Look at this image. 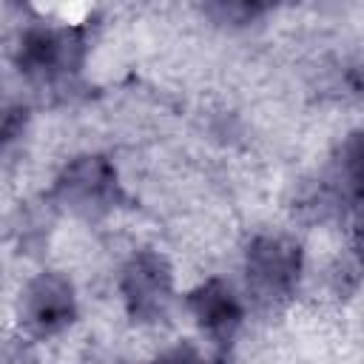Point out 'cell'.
<instances>
[{"label":"cell","mask_w":364,"mask_h":364,"mask_svg":"<svg viewBox=\"0 0 364 364\" xmlns=\"http://www.w3.org/2000/svg\"><path fill=\"white\" fill-rule=\"evenodd\" d=\"M301 273V247L287 236H259L247 247V282L259 301H279L293 293Z\"/></svg>","instance_id":"obj_1"},{"label":"cell","mask_w":364,"mask_h":364,"mask_svg":"<svg viewBox=\"0 0 364 364\" xmlns=\"http://www.w3.org/2000/svg\"><path fill=\"white\" fill-rule=\"evenodd\" d=\"M119 287L128 313L136 321H156L165 316L171 304V290H173L171 264L165 262V256L154 250H142L125 264Z\"/></svg>","instance_id":"obj_2"},{"label":"cell","mask_w":364,"mask_h":364,"mask_svg":"<svg viewBox=\"0 0 364 364\" xmlns=\"http://www.w3.org/2000/svg\"><path fill=\"white\" fill-rule=\"evenodd\" d=\"M74 287L60 273H40L23 293V324L37 336H54L74 321Z\"/></svg>","instance_id":"obj_3"},{"label":"cell","mask_w":364,"mask_h":364,"mask_svg":"<svg viewBox=\"0 0 364 364\" xmlns=\"http://www.w3.org/2000/svg\"><path fill=\"white\" fill-rule=\"evenodd\" d=\"M57 196L71 210H102L117 196V171L105 156H80L60 173Z\"/></svg>","instance_id":"obj_4"},{"label":"cell","mask_w":364,"mask_h":364,"mask_svg":"<svg viewBox=\"0 0 364 364\" xmlns=\"http://www.w3.org/2000/svg\"><path fill=\"white\" fill-rule=\"evenodd\" d=\"M82 60V31L80 28H37L23 40L20 68L37 77H54L74 71Z\"/></svg>","instance_id":"obj_5"},{"label":"cell","mask_w":364,"mask_h":364,"mask_svg":"<svg viewBox=\"0 0 364 364\" xmlns=\"http://www.w3.org/2000/svg\"><path fill=\"white\" fill-rule=\"evenodd\" d=\"M188 307L196 316L199 327L213 338V344L228 347L233 341V336L242 324V307H239L236 296L219 279L199 284L188 296Z\"/></svg>","instance_id":"obj_6"},{"label":"cell","mask_w":364,"mask_h":364,"mask_svg":"<svg viewBox=\"0 0 364 364\" xmlns=\"http://www.w3.org/2000/svg\"><path fill=\"white\" fill-rule=\"evenodd\" d=\"M205 9L219 23H245L253 17V11L245 0H205Z\"/></svg>","instance_id":"obj_7"},{"label":"cell","mask_w":364,"mask_h":364,"mask_svg":"<svg viewBox=\"0 0 364 364\" xmlns=\"http://www.w3.org/2000/svg\"><path fill=\"white\" fill-rule=\"evenodd\" d=\"M23 125H26V108H20V105L0 108V151L23 131Z\"/></svg>","instance_id":"obj_8"}]
</instances>
